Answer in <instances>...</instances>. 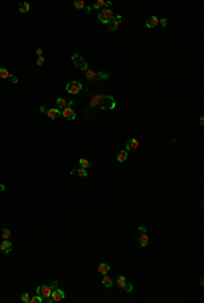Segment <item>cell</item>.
Returning a JSON list of instances; mask_svg holds the SVG:
<instances>
[{
    "label": "cell",
    "instance_id": "cell-1",
    "mask_svg": "<svg viewBox=\"0 0 204 303\" xmlns=\"http://www.w3.org/2000/svg\"><path fill=\"white\" fill-rule=\"evenodd\" d=\"M90 106H98L102 110H106V109H113L116 106V102L113 99V97H108V95H98V97H94Z\"/></svg>",
    "mask_w": 204,
    "mask_h": 303
},
{
    "label": "cell",
    "instance_id": "cell-2",
    "mask_svg": "<svg viewBox=\"0 0 204 303\" xmlns=\"http://www.w3.org/2000/svg\"><path fill=\"white\" fill-rule=\"evenodd\" d=\"M113 18H114V14H113V11H112L110 8H105V10H102V11L98 14V21H100L101 23H104V25L109 23Z\"/></svg>",
    "mask_w": 204,
    "mask_h": 303
},
{
    "label": "cell",
    "instance_id": "cell-3",
    "mask_svg": "<svg viewBox=\"0 0 204 303\" xmlns=\"http://www.w3.org/2000/svg\"><path fill=\"white\" fill-rule=\"evenodd\" d=\"M72 61H74L75 65H76L79 69H82V71H87V69H89V64H87V61H86L80 55H76V53L72 55Z\"/></svg>",
    "mask_w": 204,
    "mask_h": 303
},
{
    "label": "cell",
    "instance_id": "cell-4",
    "mask_svg": "<svg viewBox=\"0 0 204 303\" xmlns=\"http://www.w3.org/2000/svg\"><path fill=\"white\" fill-rule=\"evenodd\" d=\"M65 88H67V91L70 94H78L82 91L83 86H82V83L76 82V80H72V82H70L67 86H65Z\"/></svg>",
    "mask_w": 204,
    "mask_h": 303
},
{
    "label": "cell",
    "instance_id": "cell-5",
    "mask_svg": "<svg viewBox=\"0 0 204 303\" xmlns=\"http://www.w3.org/2000/svg\"><path fill=\"white\" fill-rule=\"evenodd\" d=\"M50 294H52V290H50L49 285H40L37 288V295H40L44 300L50 298Z\"/></svg>",
    "mask_w": 204,
    "mask_h": 303
},
{
    "label": "cell",
    "instance_id": "cell-6",
    "mask_svg": "<svg viewBox=\"0 0 204 303\" xmlns=\"http://www.w3.org/2000/svg\"><path fill=\"white\" fill-rule=\"evenodd\" d=\"M64 296H65L64 291H63V290H59V288L53 290L52 294H50V298H52L53 302H61V300L64 299Z\"/></svg>",
    "mask_w": 204,
    "mask_h": 303
},
{
    "label": "cell",
    "instance_id": "cell-7",
    "mask_svg": "<svg viewBox=\"0 0 204 303\" xmlns=\"http://www.w3.org/2000/svg\"><path fill=\"white\" fill-rule=\"evenodd\" d=\"M61 116H63V117H65L67 120L72 121V120H75V117H76V113H75V110H74V109H72V108H70V106H67V108H64L63 113H61Z\"/></svg>",
    "mask_w": 204,
    "mask_h": 303
},
{
    "label": "cell",
    "instance_id": "cell-8",
    "mask_svg": "<svg viewBox=\"0 0 204 303\" xmlns=\"http://www.w3.org/2000/svg\"><path fill=\"white\" fill-rule=\"evenodd\" d=\"M11 249H12L11 242L8 239H3V242L0 243V250H1V253H3V254H8V253L11 251Z\"/></svg>",
    "mask_w": 204,
    "mask_h": 303
},
{
    "label": "cell",
    "instance_id": "cell-9",
    "mask_svg": "<svg viewBox=\"0 0 204 303\" xmlns=\"http://www.w3.org/2000/svg\"><path fill=\"white\" fill-rule=\"evenodd\" d=\"M120 23H121V15H116L114 18L109 22V30H112V31L117 30V27H119Z\"/></svg>",
    "mask_w": 204,
    "mask_h": 303
},
{
    "label": "cell",
    "instance_id": "cell-10",
    "mask_svg": "<svg viewBox=\"0 0 204 303\" xmlns=\"http://www.w3.org/2000/svg\"><path fill=\"white\" fill-rule=\"evenodd\" d=\"M158 23H159V19L156 18V16L152 15V16H150V18L146 21V26L149 27V29H154Z\"/></svg>",
    "mask_w": 204,
    "mask_h": 303
},
{
    "label": "cell",
    "instance_id": "cell-11",
    "mask_svg": "<svg viewBox=\"0 0 204 303\" xmlns=\"http://www.w3.org/2000/svg\"><path fill=\"white\" fill-rule=\"evenodd\" d=\"M46 116H48L49 118L55 120V118H57V117L61 116V113H60L59 109H48V112H46Z\"/></svg>",
    "mask_w": 204,
    "mask_h": 303
},
{
    "label": "cell",
    "instance_id": "cell-12",
    "mask_svg": "<svg viewBox=\"0 0 204 303\" xmlns=\"http://www.w3.org/2000/svg\"><path fill=\"white\" fill-rule=\"evenodd\" d=\"M137 147H139V142H137V139H131L129 142L127 143V150L125 151L136 150Z\"/></svg>",
    "mask_w": 204,
    "mask_h": 303
},
{
    "label": "cell",
    "instance_id": "cell-13",
    "mask_svg": "<svg viewBox=\"0 0 204 303\" xmlns=\"http://www.w3.org/2000/svg\"><path fill=\"white\" fill-rule=\"evenodd\" d=\"M56 103H57V106L59 108H67V106H71V105H74V101H70V102H67L65 99H63V98H57V101H56Z\"/></svg>",
    "mask_w": 204,
    "mask_h": 303
},
{
    "label": "cell",
    "instance_id": "cell-14",
    "mask_svg": "<svg viewBox=\"0 0 204 303\" xmlns=\"http://www.w3.org/2000/svg\"><path fill=\"white\" fill-rule=\"evenodd\" d=\"M110 1H104V0H98V1H95L94 3V6H93V8H95V10H101V8H104L105 6H110Z\"/></svg>",
    "mask_w": 204,
    "mask_h": 303
},
{
    "label": "cell",
    "instance_id": "cell-15",
    "mask_svg": "<svg viewBox=\"0 0 204 303\" xmlns=\"http://www.w3.org/2000/svg\"><path fill=\"white\" fill-rule=\"evenodd\" d=\"M137 242H139L140 246H146V245L149 243V236L146 235L144 232H141L140 235H139V238H137Z\"/></svg>",
    "mask_w": 204,
    "mask_h": 303
},
{
    "label": "cell",
    "instance_id": "cell-16",
    "mask_svg": "<svg viewBox=\"0 0 204 303\" xmlns=\"http://www.w3.org/2000/svg\"><path fill=\"white\" fill-rule=\"evenodd\" d=\"M109 270H110V266H109L108 264H105V262L100 264V266H98V272H100L101 275H106Z\"/></svg>",
    "mask_w": 204,
    "mask_h": 303
},
{
    "label": "cell",
    "instance_id": "cell-17",
    "mask_svg": "<svg viewBox=\"0 0 204 303\" xmlns=\"http://www.w3.org/2000/svg\"><path fill=\"white\" fill-rule=\"evenodd\" d=\"M72 174H76V176H79V177H87V170L86 168H75V170H72Z\"/></svg>",
    "mask_w": 204,
    "mask_h": 303
},
{
    "label": "cell",
    "instance_id": "cell-18",
    "mask_svg": "<svg viewBox=\"0 0 204 303\" xmlns=\"http://www.w3.org/2000/svg\"><path fill=\"white\" fill-rule=\"evenodd\" d=\"M128 159V151H120L117 155V161L119 162H125Z\"/></svg>",
    "mask_w": 204,
    "mask_h": 303
},
{
    "label": "cell",
    "instance_id": "cell-19",
    "mask_svg": "<svg viewBox=\"0 0 204 303\" xmlns=\"http://www.w3.org/2000/svg\"><path fill=\"white\" fill-rule=\"evenodd\" d=\"M29 10H30V4L29 3H21V4H19V11L22 12V14H26Z\"/></svg>",
    "mask_w": 204,
    "mask_h": 303
},
{
    "label": "cell",
    "instance_id": "cell-20",
    "mask_svg": "<svg viewBox=\"0 0 204 303\" xmlns=\"http://www.w3.org/2000/svg\"><path fill=\"white\" fill-rule=\"evenodd\" d=\"M102 284L105 285V287H112V279L109 276H106V275H104V279H102Z\"/></svg>",
    "mask_w": 204,
    "mask_h": 303
},
{
    "label": "cell",
    "instance_id": "cell-21",
    "mask_svg": "<svg viewBox=\"0 0 204 303\" xmlns=\"http://www.w3.org/2000/svg\"><path fill=\"white\" fill-rule=\"evenodd\" d=\"M79 165H80V167L82 168H86V170H87V168L90 167V162L87 161V159H79Z\"/></svg>",
    "mask_w": 204,
    "mask_h": 303
},
{
    "label": "cell",
    "instance_id": "cell-22",
    "mask_svg": "<svg viewBox=\"0 0 204 303\" xmlns=\"http://www.w3.org/2000/svg\"><path fill=\"white\" fill-rule=\"evenodd\" d=\"M117 284H119L120 288H124L127 284V279L124 276H119V279H117Z\"/></svg>",
    "mask_w": 204,
    "mask_h": 303
},
{
    "label": "cell",
    "instance_id": "cell-23",
    "mask_svg": "<svg viewBox=\"0 0 204 303\" xmlns=\"http://www.w3.org/2000/svg\"><path fill=\"white\" fill-rule=\"evenodd\" d=\"M0 78L1 79H8L10 78V72L6 68H0Z\"/></svg>",
    "mask_w": 204,
    "mask_h": 303
},
{
    "label": "cell",
    "instance_id": "cell-24",
    "mask_svg": "<svg viewBox=\"0 0 204 303\" xmlns=\"http://www.w3.org/2000/svg\"><path fill=\"white\" fill-rule=\"evenodd\" d=\"M42 302H44V299H42L40 295L33 296V298H30V300H29V303H42Z\"/></svg>",
    "mask_w": 204,
    "mask_h": 303
},
{
    "label": "cell",
    "instance_id": "cell-25",
    "mask_svg": "<svg viewBox=\"0 0 204 303\" xmlns=\"http://www.w3.org/2000/svg\"><path fill=\"white\" fill-rule=\"evenodd\" d=\"M74 7L79 8V10H85V8H86V3H85V1H82V0H79V1H74Z\"/></svg>",
    "mask_w": 204,
    "mask_h": 303
},
{
    "label": "cell",
    "instance_id": "cell-26",
    "mask_svg": "<svg viewBox=\"0 0 204 303\" xmlns=\"http://www.w3.org/2000/svg\"><path fill=\"white\" fill-rule=\"evenodd\" d=\"M1 235H3V239H10V236H11V231H10L8 228H4L3 231H1Z\"/></svg>",
    "mask_w": 204,
    "mask_h": 303
},
{
    "label": "cell",
    "instance_id": "cell-27",
    "mask_svg": "<svg viewBox=\"0 0 204 303\" xmlns=\"http://www.w3.org/2000/svg\"><path fill=\"white\" fill-rule=\"evenodd\" d=\"M21 300H22L23 303H29V300H30V294H29V292H25V294H22V296H21Z\"/></svg>",
    "mask_w": 204,
    "mask_h": 303
},
{
    "label": "cell",
    "instance_id": "cell-28",
    "mask_svg": "<svg viewBox=\"0 0 204 303\" xmlns=\"http://www.w3.org/2000/svg\"><path fill=\"white\" fill-rule=\"evenodd\" d=\"M44 63H45V57L44 56H40L37 59V65H44Z\"/></svg>",
    "mask_w": 204,
    "mask_h": 303
},
{
    "label": "cell",
    "instance_id": "cell-29",
    "mask_svg": "<svg viewBox=\"0 0 204 303\" xmlns=\"http://www.w3.org/2000/svg\"><path fill=\"white\" fill-rule=\"evenodd\" d=\"M124 290H125L127 292H132V290H134V287H132V284H129V283H127L125 287H124Z\"/></svg>",
    "mask_w": 204,
    "mask_h": 303
},
{
    "label": "cell",
    "instance_id": "cell-30",
    "mask_svg": "<svg viewBox=\"0 0 204 303\" xmlns=\"http://www.w3.org/2000/svg\"><path fill=\"white\" fill-rule=\"evenodd\" d=\"M57 285H59V283L55 280V281H52V283H50V285H49V287H50V290L53 291V290H56V288H57Z\"/></svg>",
    "mask_w": 204,
    "mask_h": 303
},
{
    "label": "cell",
    "instance_id": "cell-31",
    "mask_svg": "<svg viewBox=\"0 0 204 303\" xmlns=\"http://www.w3.org/2000/svg\"><path fill=\"white\" fill-rule=\"evenodd\" d=\"M159 23L162 25L163 27H166V26H167V19H166V18H162V19L159 21Z\"/></svg>",
    "mask_w": 204,
    "mask_h": 303
},
{
    "label": "cell",
    "instance_id": "cell-32",
    "mask_svg": "<svg viewBox=\"0 0 204 303\" xmlns=\"http://www.w3.org/2000/svg\"><path fill=\"white\" fill-rule=\"evenodd\" d=\"M8 79H10V80H11V82H12V83H16V82H18V79L15 78V76H14V75H10V78H8Z\"/></svg>",
    "mask_w": 204,
    "mask_h": 303
},
{
    "label": "cell",
    "instance_id": "cell-33",
    "mask_svg": "<svg viewBox=\"0 0 204 303\" xmlns=\"http://www.w3.org/2000/svg\"><path fill=\"white\" fill-rule=\"evenodd\" d=\"M40 112H41V113H46V112H48V109L45 108V106H41V108H40Z\"/></svg>",
    "mask_w": 204,
    "mask_h": 303
},
{
    "label": "cell",
    "instance_id": "cell-34",
    "mask_svg": "<svg viewBox=\"0 0 204 303\" xmlns=\"http://www.w3.org/2000/svg\"><path fill=\"white\" fill-rule=\"evenodd\" d=\"M137 230H139V231H140V232H146V228L143 227V226H140V227L137 228Z\"/></svg>",
    "mask_w": 204,
    "mask_h": 303
},
{
    "label": "cell",
    "instance_id": "cell-35",
    "mask_svg": "<svg viewBox=\"0 0 204 303\" xmlns=\"http://www.w3.org/2000/svg\"><path fill=\"white\" fill-rule=\"evenodd\" d=\"M37 55H38V57L42 56V49H37Z\"/></svg>",
    "mask_w": 204,
    "mask_h": 303
},
{
    "label": "cell",
    "instance_id": "cell-36",
    "mask_svg": "<svg viewBox=\"0 0 204 303\" xmlns=\"http://www.w3.org/2000/svg\"><path fill=\"white\" fill-rule=\"evenodd\" d=\"M90 10H91V7H89V6H86V8H85V11L87 12V14H89L90 12Z\"/></svg>",
    "mask_w": 204,
    "mask_h": 303
},
{
    "label": "cell",
    "instance_id": "cell-37",
    "mask_svg": "<svg viewBox=\"0 0 204 303\" xmlns=\"http://www.w3.org/2000/svg\"><path fill=\"white\" fill-rule=\"evenodd\" d=\"M4 189H6V188H4V185H3V183H0V190H4Z\"/></svg>",
    "mask_w": 204,
    "mask_h": 303
},
{
    "label": "cell",
    "instance_id": "cell-38",
    "mask_svg": "<svg viewBox=\"0 0 204 303\" xmlns=\"http://www.w3.org/2000/svg\"><path fill=\"white\" fill-rule=\"evenodd\" d=\"M203 120H204L203 117H200V121H199V122H200V125H203V122H204V121H203Z\"/></svg>",
    "mask_w": 204,
    "mask_h": 303
}]
</instances>
